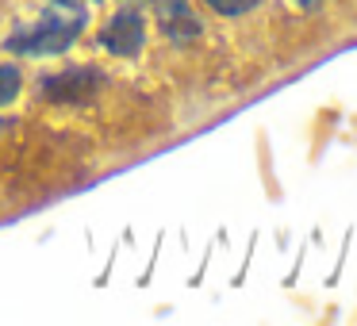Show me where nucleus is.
Masks as SVG:
<instances>
[{
    "label": "nucleus",
    "mask_w": 357,
    "mask_h": 326,
    "mask_svg": "<svg viewBox=\"0 0 357 326\" xmlns=\"http://www.w3.org/2000/svg\"><path fill=\"white\" fill-rule=\"evenodd\" d=\"M85 24H89V12H85V8L54 4V8H50L47 16L39 20V24H31V27H24V31H16L8 42H4V47H8L12 54H24V58L62 54V50H70L73 42L81 39Z\"/></svg>",
    "instance_id": "obj_1"
},
{
    "label": "nucleus",
    "mask_w": 357,
    "mask_h": 326,
    "mask_svg": "<svg viewBox=\"0 0 357 326\" xmlns=\"http://www.w3.org/2000/svg\"><path fill=\"white\" fill-rule=\"evenodd\" d=\"M104 81L108 77L93 65H66L39 81V96L50 104H89L104 88Z\"/></svg>",
    "instance_id": "obj_2"
},
{
    "label": "nucleus",
    "mask_w": 357,
    "mask_h": 326,
    "mask_svg": "<svg viewBox=\"0 0 357 326\" xmlns=\"http://www.w3.org/2000/svg\"><path fill=\"white\" fill-rule=\"evenodd\" d=\"M100 47L116 58H139L142 47H146V16L139 8H119L116 16L104 24L100 31Z\"/></svg>",
    "instance_id": "obj_3"
},
{
    "label": "nucleus",
    "mask_w": 357,
    "mask_h": 326,
    "mask_svg": "<svg viewBox=\"0 0 357 326\" xmlns=\"http://www.w3.org/2000/svg\"><path fill=\"white\" fill-rule=\"evenodd\" d=\"M158 16H162V31L173 42H192L200 39V20L188 8V0H158Z\"/></svg>",
    "instance_id": "obj_4"
},
{
    "label": "nucleus",
    "mask_w": 357,
    "mask_h": 326,
    "mask_svg": "<svg viewBox=\"0 0 357 326\" xmlns=\"http://www.w3.org/2000/svg\"><path fill=\"white\" fill-rule=\"evenodd\" d=\"M215 16H227V20H238V16H250L254 8H261V0H204Z\"/></svg>",
    "instance_id": "obj_5"
},
{
    "label": "nucleus",
    "mask_w": 357,
    "mask_h": 326,
    "mask_svg": "<svg viewBox=\"0 0 357 326\" xmlns=\"http://www.w3.org/2000/svg\"><path fill=\"white\" fill-rule=\"evenodd\" d=\"M20 85H24V73L16 65H0V104H12L20 96Z\"/></svg>",
    "instance_id": "obj_6"
},
{
    "label": "nucleus",
    "mask_w": 357,
    "mask_h": 326,
    "mask_svg": "<svg viewBox=\"0 0 357 326\" xmlns=\"http://www.w3.org/2000/svg\"><path fill=\"white\" fill-rule=\"evenodd\" d=\"M292 8H300V12H315V8H323V0H288Z\"/></svg>",
    "instance_id": "obj_7"
},
{
    "label": "nucleus",
    "mask_w": 357,
    "mask_h": 326,
    "mask_svg": "<svg viewBox=\"0 0 357 326\" xmlns=\"http://www.w3.org/2000/svg\"><path fill=\"white\" fill-rule=\"evenodd\" d=\"M54 4H70V8H85V4H93V0H54Z\"/></svg>",
    "instance_id": "obj_8"
},
{
    "label": "nucleus",
    "mask_w": 357,
    "mask_h": 326,
    "mask_svg": "<svg viewBox=\"0 0 357 326\" xmlns=\"http://www.w3.org/2000/svg\"><path fill=\"white\" fill-rule=\"evenodd\" d=\"M4 127H8V119H0V131H4Z\"/></svg>",
    "instance_id": "obj_9"
},
{
    "label": "nucleus",
    "mask_w": 357,
    "mask_h": 326,
    "mask_svg": "<svg viewBox=\"0 0 357 326\" xmlns=\"http://www.w3.org/2000/svg\"><path fill=\"white\" fill-rule=\"evenodd\" d=\"M127 4H135V0H127Z\"/></svg>",
    "instance_id": "obj_10"
}]
</instances>
